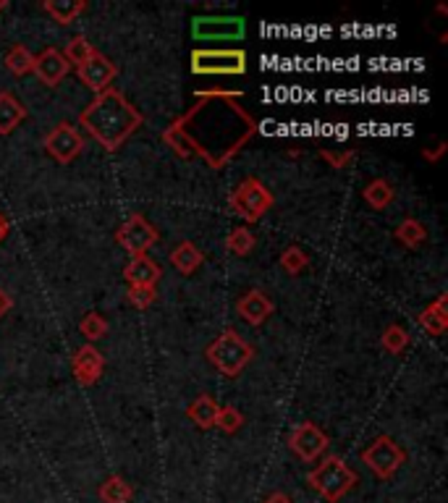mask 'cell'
<instances>
[{"label": "cell", "instance_id": "cell-1", "mask_svg": "<svg viewBox=\"0 0 448 503\" xmlns=\"http://www.w3.org/2000/svg\"><path fill=\"white\" fill-rule=\"evenodd\" d=\"M142 113L118 89L97 95L79 116L84 132L108 152H116L142 126Z\"/></svg>", "mask_w": 448, "mask_h": 503}, {"label": "cell", "instance_id": "cell-2", "mask_svg": "<svg viewBox=\"0 0 448 503\" xmlns=\"http://www.w3.org/2000/svg\"><path fill=\"white\" fill-rule=\"evenodd\" d=\"M307 483L312 491H317L328 503L341 501L354 485H357V475L354 469L338 459V456H328L323 464H317L309 475H307Z\"/></svg>", "mask_w": 448, "mask_h": 503}, {"label": "cell", "instance_id": "cell-3", "mask_svg": "<svg viewBox=\"0 0 448 503\" xmlns=\"http://www.w3.org/2000/svg\"><path fill=\"white\" fill-rule=\"evenodd\" d=\"M208 362L225 375V377H239L244 367L254 357V349L236 333V331H224L205 352Z\"/></svg>", "mask_w": 448, "mask_h": 503}, {"label": "cell", "instance_id": "cell-4", "mask_svg": "<svg viewBox=\"0 0 448 503\" xmlns=\"http://www.w3.org/2000/svg\"><path fill=\"white\" fill-rule=\"evenodd\" d=\"M270 208H273V194H270V189H268L260 179H254V176L244 179V181L231 192V210H233L236 216L244 217L247 223L260 220Z\"/></svg>", "mask_w": 448, "mask_h": 503}, {"label": "cell", "instance_id": "cell-5", "mask_svg": "<svg viewBox=\"0 0 448 503\" xmlns=\"http://www.w3.org/2000/svg\"><path fill=\"white\" fill-rule=\"evenodd\" d=\"M192 72L200 76H239L247 72L244 50H194Z\"/></svg>", "mask_w": 448, "mask_h": 503}, {"label": "cell", "instance_id": "cell-6", "mask_svg": "<svg viewBox=\"0 0 448 503\" xmlns=\"http://www.w3.org/2000/svg\"><path fill=\"white\" fill-rule=\"evenodd\" d=\"M362 461L373 469L380 480H388V477H393L401 469V464L406 461V453H404V448L393 438L380 435V438H375L373 443L362 451Z\"/></svg>", "mask_w": 448, "mask_h": 503}, {"label": "cell", "instance_id": "cell-7", "mask_svg": "<svg viewBox=\"0 0 448 503\" xmlns=\"http://www.w3.org/2000/svg\"><path fill=\"white\" fill-rule=\"evenodd\" d=\"M192 34L200 42H236L247 34V24L241 16H197Z\"/></svg>", "mask_w": 448, "mask_h": 503}, {"label": "cell", "instance_id": "cell-8", "mask_svg": "<svg viewBox=\"0 0 448 503\" xmlns=\"http://www.w3.org/2000/svg\"><path fill=\"white\" fill-rule=\"evenodd\" d=\"M116 241H118L132 257H140V255H145L149 247L157 241V231H155L152 223H148V217L145 216H132L116 231Z\"/></svg>", "mask_w": 448, "mask_h": 503}, {"label": "cell", "instance_id": "cell-9", "mask_svg": "<svg viewBox=\"0 0 448 503\" xmlns=\"http://www.w3.org/2000/svg\"><path fill=\"white\" fill-rule=\"evenodd\" d=\"M328 435L320 431L315 423H301L294 428L289 446L297 453L301 461H317L325 451H328Z\"/></svg>", "mask_w": 448, "mask_h": 503}, {"label": "cell", "instance_id": "cell-10", "mask_svg": "<svg viewBox=\"0 0 448 503\" xmlns=\"http://www.w3.org/2000/svg\"><path fill=\"white\" fill-rule=\"evenodd\" d=\"M45 149L58 160V163H72L81 155L84 149V140L81 134L76 132V126L72 124H58L48 137H45Z\"/></svg>", "mask_w": 448, "mask_h": 503}, {"label": "cell", "instance_id": "cell-11", "mask_svg": "<svg viewBox=\"0 0 448 503\" xmlns=\"http://www.w3.org/2000/svg\"><path fill=\"white\" fill-rule=\"evenodd\" d=\"M273 309H276V304H273V299L265 293V291H247L239 301H236V312L241 315V320L244 323H249L252 328H260L270 315H273Z\"/></svg>", "mask_w": 448, "mask_h": 503}, {"label": "cell", "instance_id": "cell-12", "mask_svg": "<svg viewBox=\"0 0 448 503\" xmlns=\"http://www.w3.org/2000/svg\"><path fill=\"white\" fill-rule=\"evenodd\" d=\"M116 73H118V69H116L105 56H100V53H97L92 61H87L84 66H79V79H81L84 87L92 89L95 95L108 92L110 84H113V79H116Z\"/></svg>", "mask_w": 448, "mask_h": 503}, {"label": "cell", "instance_id": "cell-13", "mask_svg": "<svg viewBox=\"0 0 448 503\" xmlns=\"http://www.w3.org/2000/svg\"><path fill=\"white\" fill-rule=\"evenodd\" d=\"M69 69H72V66L66 64V58H64V53H61L58 48H45L40 56H34V64H32L34 76H37L42 84H48V87L61 84L64 76L69 73Z\"/></svg>", "mask_w": 448, "mask_h": 503}, {"label": "cell", "instance_id": "cell-14", "mask_svg": "<svg viewBox=\"0 0 448 503\" xmlns=\"http://www.w3.org/2000/svg\"><path fill=\"white\" fill-rule=\"evenodd\" d=\"M72 367H74L76 380L81 385H95L100 380L103 370H105V360H103V354L92 344H87V347L76 349Z\"/></svg>", "mask_w": 448, "mask_h": 503}, {"label": "cell", "instance_id": "cell-15", "mask_svg": "<svg viewBox=\"0 0 448 503\" xmlns=\"http://www.w3.org/2000/svg\"><path fill=\"white\" fill-rule=\"evenodd\" d=\"M163 271L155 260H149L148 255H140V257H132V263L124 268V278L129 286H157Z\"/></svg>", "mask_w": 448, "mask_h": 503}, {"label": "cell", "instance_id": "cell-16", "mask_svg": "<svg viewBox=\"0 0 448 503\" xmlns=\"http://www.w3.org/2000/svg\"><path fill=\"white\" fill-rule=\"evenodd\" d=\"M446 304H448L446 293H441L433 304H428V309H422V315L417 317L420 328H422V331H428L430 336H444L448 328Z\"/></svg>", "mask_w": 448, "mask_h": 503}, {"label": "cell", "instance_id": "cell-17", "mask_svg": "<svg viewBox=\"0 0 448 503\" xmlns=\"http://www.w3.org/2000/svg\"><path fill=\"white\" fill-rule=\"evenodd\" d=\"M218 412H221L218 401H216L213 396L202 393V396H197V399L189 404V409H186V417H189V420H192V423H194L200 431H210V428H216Z\"/></svg>", "mask_w": 448, "mask_h": 503}, {"label": "cell", "instance_id": "cell-18", "mask_svg": "<svg viewBox=\"0 0 448 503\" xmlns=\"http://www.w3.org/2000/svg\"><path fill=\"white\" fill-rule=\"evenodd\" d=\"M205 263V255L200 252L197 244L192 241H181L173 252H171V265L181 273V276H192L197 273V268Z\"/></svg>", "mask_w": 448, "mask_h": 503}, {"label": "cell", "instance_id": "cell-19", "mask_svg": "<svg viewBox=\"0 0 448 503\" xmlns=\"http://www.w3.org/2000/svg\"><path fill=\"white\" fill-rule=\"evenodd\" d=\"M24 118L27 108L11 92H0V134H11Z\"/></svg>", "mask_w": 448, "mask_h": 503}, {"label": "cell", "instance_id": "cell-20", "mask_svg": "<svg viewBox=\"0 0 448 503\" xmlns=\"http://www.w3.org/2000/svg\"><path fill=\"white\" fill-rule=\"evenodd\" d=\"M362 200L373 208V210H385L393 200H396V189L385 181V179H375L365 189H362Z\"/></svg>", "mask_w": 448, "mask_h": 503}, {"label": "cell", "instance_id": "cell-21", "mask_svg": "<svg viewBox=\"0 0 448 503\" xmlns=\"http://www.w3.org/2000/svg\"><path fill=\"white\" fill-rule=\"evenodd\" d=\"M42 8L58 21V24H74L76 19H79V13L87 8V3L84 0H45L42 3Z\"/></svg>", "mask_w": 448, "mask_h": 503}, {"label": "cell", "instance_id": "cell-22", "mask_svg": "<svg viewBox=\"0 0 448 503\" xmlns=\"http://www.w3.org/2000/svg\"><path fill=\"white\" fill-rule=\"evenodd\" d=\"M428 239V228L414 220V217H406L399 228H396V241L406 249H420Z\"/></svg>", "mask_w": 448, "mask_h": 503}, {"label": "cell", "instance_id": "cell-23", "mask_svg": "<svg viewBox=\"0 0 448 503\" xmlns=\"http://www.w3.org/2000/svg\"><path fill=\"white\" fill-rule=\"evenodd\" d=\"M97 493H100V501L103 503H129L132 501V496H134L132 485H129L124 477H118V475L108 477V480L100 485Z\"/></svg>", "mask_w": 448, "mask_h": 503}, {"label": "cell", "instance_id": "cell-24", "mask_svg": "<svg viewBox=\"0 0 448 503\" xmlns=\"http://www.w3.org/2000/svg\"><path fill=\"white\" fill-rule=\"evenodd\" d=\"M97 56V50L92 48V42L87 40V37H72L69 42H66V48H64V58H66V64L72 66H84L87 61H92Z\"/></svg>", "mask_w": 448, "mask_h": 503}, {"label": "cell", "instance_id": "cell-25", "mask_svg": "<svg viewBox=\"0 0 448 503\" xmlns=\"http://www.w3.org/2000/svg\"><path fill=\"white\" fill-rule=\"evenodd\" d=\"M225 249L236 257H247L252 249H254V233L247 228V225H239L233 228L228 236H225Z\"/></svg>", "mask_w": 448, "mask_h": 503}, {"label": "cell", "instance_id": "cell-26", "mask_svg": "<svg viewBox=\"0 0 448 503\" xmlns=\"http://www.w3.org/2000/svg\"><path fill=\"white\" fill-rule=\"evenodd\" d=\"M79 331H81V336H84L89 344H95V341L105 339V333H108V320H105L100 312H87V315L81 317V323H79Z\"/></svg>", "mask_w": 448, "mask_h": 503}, {"label": "cell", "instance_id": "cell-27", "mask_svg": "<svg viewBox=\"0 0 448 503\" xmlns=\"http://www.w3.org/2000/svg\"><path fill=\"white\" fill-rule=\"evenodd\" d=\"M32 64H34V56L24 48V45H13L5 56V69L13 73V76H24V73L32 72Z\"/></svg>", "mask_w": 448, "mask_h": 503}, {"label": "cell", "instance_id": "cell-28", "mask_svg": "<svg viewBox=\"0 0 448 503\" xmlns=\"http://www.w3.org/2000/svg\"><path fill=\"white\" fill-rule=\"evenodd\" d=\"M380 344H383V349H385V352H391V354H401V352H406V349H409L412 339H409V333H406L401 325H388V328L383 331Z\"/></svg>", "mask_w": 448, "mask_h": 503}, {"label": "cell", "instance_id": "cell-29", "mask_svg": "<svg viewBox=\"0 0 448 503\" xmlns=\"http://www.w3.org/2000/svg\"><path fill=\"white\" fill-rule=\"evenodd\" d=\"M309 265V255L301 249V247H289L284 255H281V268L289 273V276H301Z\"/></svg>", "mask_w": 448, "mask_h": 503}, {"label": "cell", "instance_id": "cell-30", "mask_svg": "<svg viewBox=\"0 0 448 503\" xmlns=\"http://www.w3.org/2000/svg\"><path fill=\"white\" fill-rule=\"evenodd\" d=\"M216 425H218L224 432H228V435H233V432L241 431V425H244V415H241L236 407H221Z\"/></svg>", "mask_w": 448, "mask_h": 503}, {"label": "cell", "instance_id": "cell-31", "mask_svg": "<svg viewBox=\"0 0 448 503\" xmlns=\"http://www.w3.org/2000/svg\"><path fill=\"white\" fill-rule=\"evenodd\" d=\"M155 299H157V291L152 286H129V304L137 309H148Z\"/></svg>", "mask_w": 448, "mask_h": 503}, {"label": "cell", "instance_id": "cell-32", "mask_svg": "<svg viewBox=\"0 0 448 503\" xmlns=\"http://www.w3.org/2000/svg\"><path fill=\"white\" fill-rule=\"evenodd\" d=\"M320 157L323 160H328L336 171H341V168H346V163L354 157V149H346V152H330V149H320Z\"/></svg>", "mask_w": 448, "mask_h": 503}, {"label": "cell", "instance_id": "cell-33", "mask_svg": "<svg viewBox=\"0 0 448 503\" xmlns=\"http://www.w3.org/2000/svg\"><path fill=\"white\" fill-rule=\"evenodd\" d=\"M11 307H13V299H11V293L0 288V317H5V315L11 312Z\"/></svg>", "mask_w": 448, "mask_h": 503}, {"label": "cell", "instance_id": "cell-34", "mask_svg": "<svg viewBox=\"0 0 448 503\" xmlns=\"http://www.w3.org/2000/svg\"><path fill=\"white\" fill-rule=\"evenodd\" d=\"M444 152H446V144L438 142L436 144V149H425V152H422V157H425V160H430V163H436Z\"/></svg>", "mask_w": 448, "mask_h": 503}, {"label": "cell", "instance_id": "cell-35", "mask_svg": "<svg viewBox=\"0 0 448 503\" xmlns=\"http://www.w3.org/2000/svg\"><path fill=\"white\" fill-rule=\"evenodd\" d=\"M8 231H11V223H8V217L0 213V241L8 236Z\"/></svg>", "mask_w": 448, "mask_h": 503}, {"label": "cell", "instance_id": "cell-36", "mask_svg": "<svg viewBox=\"0 0 448 503\" xmlns=\"http://www.w3.org/2000/svg\"><path fill=\"white\" fill-rule=\"evenodd\" d=\"M265 503H292V499H289V496H284V493H273V496H270Z\"/></svg>", "mask_w": 448, "mask_h": 503}, {"label": "cell", "instance_id": "cell-37", "mask_svg": "<svg viewBox=\"0 0 448 503\" xmlns=\"http://www.w3.org/2000/svg\"><path fill=\"white\" fill-rule=\"evenodd\" d=\"M5 5H8V3H5V0H0V11H3V8H5Z\"/></svg>", "mask_w": 448, "mask_h": 503}]
</instances>
